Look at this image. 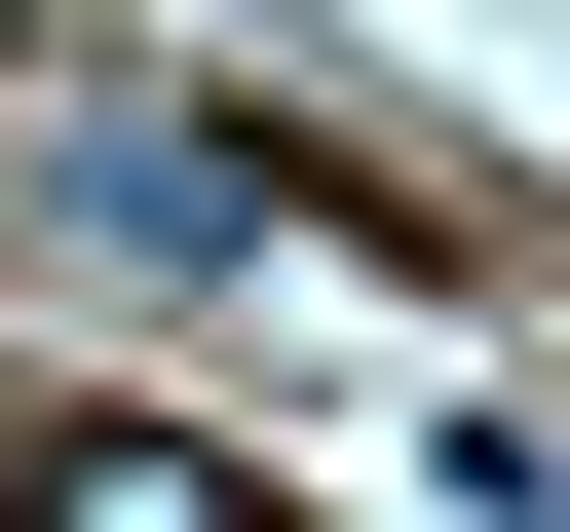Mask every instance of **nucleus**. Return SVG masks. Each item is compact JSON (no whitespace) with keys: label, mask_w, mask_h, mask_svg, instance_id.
Instances as JSON below:
<instances>
[{"label":"nucleus","mask_w":570,"mask_h":532,"mask_svg":"<svg viewBox=\"0 0 570 532\" xmlns=\"http://www.w3.org/2000/svg\"><path fill=\"white\" fill-rule=\"evenodd\" d=\"M77 228H115V266H228L266 152H228V115H77Z\"/></svg>","instance_id":"nucleus-2"},{"label":"nucleus","mask_w":570,"mask_h":532,"mask_svg":"<svg viewBox=\"0 0 570 532\" xmlns=\"http://www.w3.org/2000/svg\"><path fill=\"white\" fill-rule=\"evenodd\" d=\"M0 532H305V494L190 456V418H77V456H0Z\"/></svg>","instance_id":"nucleus-1"}]
</instances>
